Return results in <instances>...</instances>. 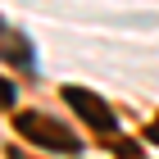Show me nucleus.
<instances>
[{"label": "nucleus", "mask_w": 159, "mask_h": 159, "mask_svg": "<svg viewBox=\"0 0 159 159\" xmlns=\"http://www.w3.org/2000/svg\"><path fill=\"white\" fill-rule=\"evenodd\" d=\"M18 132L32 136V141H37V146H46V150H59V155L77 150V136L68 132V127H59V123L41 118V114H23V118H18Z\"/></svg>", "instance_id": "1"}, {"label": "nucleus", "mask_w": 159, "mask_h": 159, "mask_svg": "<svg viewBox=\"0 0 159 159\" xmlns=\"http://www.w3.org/2000/svg\"><path fill=\"white\" fill-rule=\"evenodd\" d=\"M64 100H68L91 127H100V132H109V127H114V114L105 109V100H100V96H91V91H82V86H64Z\"/></svg>", "instance_id": "2"}, {"label": "nucleus", "mask_w": 159, "mask_h": 159, "mask_svg": "<svg viewBox=\"0 0 159 159\" xmlns=\"http://www.w3.org/2000/svg\"><path fill=\"white\" fill-rule=\"evenodd\" d=\"M0 105H14V86L9 82H0Z\"/></svg>", "instance_id": "3"}, {"label": "nucleus", "mask_w": 159, "mask_h": 159, "mask_svg": "<svg viewBox=\"0 0 159 159\" xmlns=\"http://www.w3.org/2000/svg\"><path fill=\"white\" fill-rule=\"evenodd\" d=\"M150 141H155V146H159V118L150 123Z\"/></svg>", "instance_id": "4"}]
</instances>
